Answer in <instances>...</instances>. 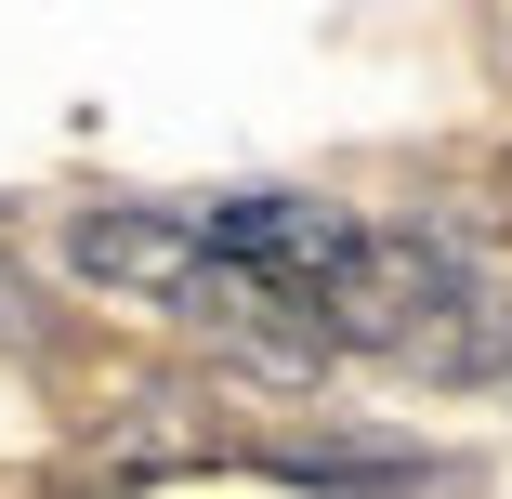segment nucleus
<instances>
[{
	"instance_id": "f257e3e1",
	"label": "nucleus",
	"mask_w": 512,
	"mask_h": 499,
	"mask_svg": "<svg viewBox=\"0 0 512 499\" xmlns=\"http://www.w3.org/2000/svg\"><path fill=\"white\" fill-rule=\"evenodd\" d=\"M473 289H486V276H473V237H460L447 211H394V224H368V263L342 276V303H329L316 329H329V355L421 368Z\"/></svg>"
},
{
	"instance_id": "f03ea898",
	"label": "nucleus",
	"mask_w": 512,
	"mask_h": 499,
	"mask_svg": "<svg viewBox=\"0 0 512 499\" xmlns=\"http://www.w3.org/2000/svg\"><path fill=\"white\" fill-rule=\"evenodd\" d=\"M197 237H211V263H237L263 303H289V316H329V303H342V276L368 263V211H342V197H302V184L211 197V211H197Z\"/></svg>"
},
{
	"instance_id": "7ed1b4c3",
	"label": "nucleus",
	"mask_w": 512,
	"mask_h": 499,
	"mask_svg": "<svg viewBox=\"0 0 512 499\" xmlns=\"http://www.w3.org/2000/svg\"><path fill=\"white\" fill-rule=\"evenodd\" d=\"M224 460H237V421L197 381H145L79 434V486H171V473H224Z\"/></svg>"
},
{
	"instance_id": "20e7f679",
	"label": "nucleus",
	"mask_w": 512,
	"mask_h": 499,
	"mask_svg": "<svg viewBox=\"0 0 512 499\" xmlns=\"http://www.w3.org/2000/svg\"><path fill=\"white\" fill-rule=\"evenodd\" d=\"M263 473L289 486H316V499H473V460H434V447H407L381 421H342V434H276Z\"/></svg>"
},
{
	"instance_id": "39448f33",
	"label": "nucleus",
	"mask_w": 512,
	"mask_h": 499,
	"mask_svg": "<svg viewBox=\"0 0 512 499\" xmlns=\"http://www.w3.org/2000/svg\"><path fill=\"white\" fill-rule=\"evenodd\" d=\"M66 263L92 276V289H119V303H184L197 289V263H211V237H197V211H158V197H106V211H79L66 224Z\"/></svg>"
},
{
	"instance_id": "423d86ee",
	"label": "nucleus",
	"mask_w": 512,
	"mask_h": 499,
	"mask_svg": "<svg viewBox=\"0 0 512 499\" xmlns=\"http://www.w3.org/2000/svg\"><path fill=\"white\" fill-rule=\"evenodd\" d=\"M421 381H512V289H499V276L447 316V342L421 355Z\"/></svg>"
}]
</instances>
